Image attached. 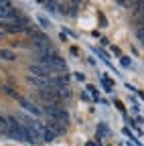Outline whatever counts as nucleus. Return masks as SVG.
<instances>
[{"label": "nucleus", "instance_id": "f257e3e1", "mask_svg": "<svg viewBox=\"0 0 144 146\" xmlns=\"http://www.w3.org/2000/svg\"><path fill=\"white\" fill-rule=\"evenodd\" d=\"M45 112L51 116L53 122H59V124H63V126L69 122V114L65 112L59 104H47V106H45Z\"/></svg>", "mask_w": 144, "mask_h": 146}, {"label": "nucleus", "instance_id": "f03ea898", "mask_svg": "<svg viewBox=\"0 0 144 146\" xmlns=\"http://www.w3.org/2000/svg\"><path fill=\"white\" fill-rule=\"evenodd\" d=\"M41 63H45L51 71H65V69H67L65 59H63V57H59L57 53H55V55H51V57H47V59H41Z\"/></svg>", "mask_w": 144, "mask_h": 146}, {"label": "nucleus", "instance_id": "7ed1b4c3", "mask_svg": "<svg viewBox=\"0 0 144 146\" xmlns=\"http://www.w3.org/2000/svg\"><path fill=\"white\" fill-rule=\"evenodd\" d=\"M29 71H31V75L41 77V79H47V77H51V75H53V71H51L45 63H33V65L29 67Z\"/></svg>", "mask_w": 144, "mask_h": 146}, {"label": "nucleus", "instance_id": "20e7f679", "mask_svg": "<svg viewBox=\"0 0 144 146\" xmlns=\"http://www.w3.org/2000/svg\"><path fill=\"white\" fill-rule=\"evenodd\" d=\"M29 35L33 36V43H35V49H43V47H49L51 45V41H49V36L47 35H43V33H39V31H29Z\"/></svg>", "mask_w": 144, "mask_h": 146}, {"label": "nucleus", "instance_id": "39448f33", "mask_svg": "<svg viewBox=\"0 0 144 146\" xmlns=\"http://www.w3.org/2000/svg\"><path fill=\"white\" fill-rule=\"evenodd\" d=\"M0 57H2L4 61H14L16 59V53L12 49H0Z\"/></svg>", "mask_w": 144, "mask_h": 146}, {"label": "nucleus", "instance_id": "423d86ee", "mask_svg": "<svg viewBox=\"0 0 144 146\" xmlns=\"http://www.w3.org/2000/svg\"><path fill=\"white\" fill-rule=\"evenodd\" d=\"M8 130H10V120H8V118H2V116H0V132L8 136Z\"/></svg>", "mask_w": 144, "mask_h": 146}, {"label": "nucleus", "instance_id": "0eeeda50", "mask_svg": "<svg viewBox=\"0 0 144 146\" xmlns=\"http://www.w3.org/2000/svg\"><path fill=\"white\" fill-rule=\"evenodd\" d=\"M19 102H21V104H23V106L29 110V112H35V114H39V112H41V110H39L37 106H35V104H31L29 100H23V98H19Z\"/></svg>", "mask_w": 144, "mask_h": 146}, {"label": "nucleus", "instance_id": "6e6552de", "mask_svg": "<svg viewBox=\"0 0 144 146\" xmlns=\"http://www.w3.org/2000/svg\"><path fill=\"white\" fill-rule=\"evenodd\" d=\"M37 21L41 23V27H43V29H49V27H51L49 18H47V16H43V14H37Z\"/></svg>", "mask_w": 144, "mask_h": 146}, {"label": "nucleus", "instance_id": "1a4fd4ad", "mask_svg": "<svg viewBox=\"0 0 144 146\" xmlns=\"http://www.w3.org/2000/svg\"><path fill=\"white\" fill-rule=\"evenodd\" d=\"M55 136H57V134L53 132L51 128H49V130H45V132H43V138H45L47 142H51V140H55Z\"/></svg>", "mask_w": 144, "mask_h": 146}, {"label": "nucleus", "instance_id": "9d476101", "mask_svg": "<svg viewBox=\"0 0 144 146\" xmlns=\"http://www.w3.org/2000/svg\"><path fill=\"white\" fill-rule=\"evenodd\" d=\"M41 4H45L49 10H55V8H57V2H55V0H41Z\"/></svg>", "mask_w": 144, "mask_h": 146}, {"label": "nucleus", "instance_id": "9b49d317", "mask_svg": "<svg viewBox=\"0 0 144 146\" xmlns=\"http://www.w3.org/2000/svg\"><path fill=\"white\" fill-rule=\"evenodd\" d=\"M134 12H144V0H136V4H134Z\"/></svg>", "mask_w": 144, "mask_h": 146}, {"label": "nucleus", "instance_id": "f8f14e48", "mask_svg": "<svg viewBox=\"0 0 144 146\" xmlns=\"http://www.w3.org/2000/svg\"><path fill=\"white\" fill-rule=\"evenodd\" d=\"M87 89H89V94L94 96V100H98V89H96L94 85H87Z\"/></svg>", "mask_w": 144, "mask_h": 146}, {"label": "nucleus", "instance_id": "ddd939ff", "mask_svg": "<svg viewBox=\"0 0 144 146\" xmlns=\"http://www.w3.org/2000/svg\"><path fill=\"white\" fill-rule=\"evenodd\" d=\"M120 61H122V65H124V67H130V59H128V57H122Z\"/></svg>", "mask_w": 144, "mask_h": 146}, {"label": "nucleus", "instance_id": "4468645a", "mask_svg": "<svg viewBox=\"0 0 144 146\" xmlns=\"http://www.w3.org/2000/svg\"><path fill=\"white\" fill-rule=\"evenodd\" d=\"M116 108H118V110H120V112H122V114H124V112H126V110H124V106H122V102H118V100H116Z\"/></svg>", "mask_w": 144, "mask_h": 146}, {"label": "nucleus", "instance_id": "2eb2a0df", "mask_svg": "<svg viewBox=\"0 0 144 146\" xmlns=\"http://www.w3.org/2000/svg\"><path fill=\"white\" fill-rule=\"evenodd\" d=\"M69 51H71V55H79V49H77V47H71Z\"/></svg>", "mask_w": 144, "mask_h": 146}, {"label": "nucleus", "instance_id": "dca6fc26", "mask_svg": "<svg viewBox=\"0 0 144 146\" xmlns=\"http://www.w3.org/2000/svg\"><path fill=\"white\" fill-rule=\"evenodd\" d=\"M2 36H4V31H2V29H0V39H2Z\"/></svg>", "mask_w": 144, "mask_h": 146}, {"label": "nucleus", "instance_id": "f3484780", "mask_svg": "<svg viewBox=\"0 0 144 146\" xmlns=\"http://www.w3.org/2000/svg\"><path fill=\"white\" fill-rule=\"evenodd\" d=\"M2 25H4V23H2V21H0V29H2Z\"/></svg>", "mask_w": 144, "mask_h": 146}, {"label": "nucleus", "instance_id": "a211bd4d", "mask_svg": "<svg viewBox=\"0 0 144 146\" xmlns=\"http://www.w3.org/2000/svg\"><path fill=\"white\" fill-rule=\"evenodd\" d=\"M75 2H79V0H75Z\"/></svg>", "mask_w": 144, "mask_h": 146}]
</instances>
